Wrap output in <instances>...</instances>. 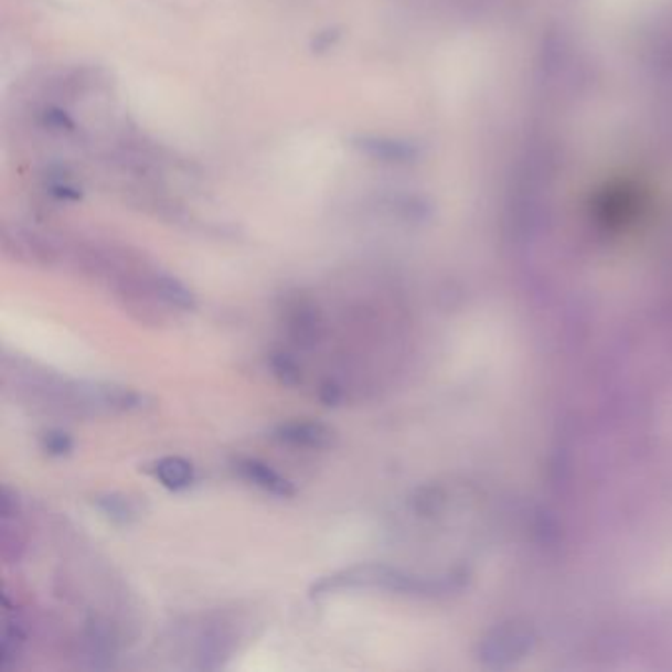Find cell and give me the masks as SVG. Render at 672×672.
<instances>
[{"mask_svg":"<svg viewBox=\"0 0 672 672\" xmlns=\"http://www.w3.org/2000/svg\"><path fill=\"white\" fill-rule=\"evenodd\" d=\"M2 526H0V541H2V558L10 562H20L29 548V529L22 521L20 501L17 493L9 488L2 489Z\"/></svg>","mask_w":672,"mask_h":672,"instance_id":"cell-3","label":"cell"},{"mask_svg":"<svg viewBox=\"0 0 672 672\" xmlns=\"http://www.w3.org/2000/svg\"><path fill=\"white\" fill-rule=\"evenodd\" d=\"M288 330L298 345L310 348L322 335V318L318 308L310 302L298 300L288 306Z\"/></svg>","mask_w":672,"mask_h":672,"instance_id":"cell-7","label":"cell"},{"mask_svg":"<svg viewBox=\"0 0 672 672\" xmlns=\"http://www.w3.org/2000/svg\"><path fill=\"white\" fill-rule=\"evenodd\" d=\"M2 639H0V666L10 671L19 666L26 644V629L19 614L10 611V604L4 599V617H2Z\"/></svg>","mask_w":672,"mask_h":672,"instance_id":"cell-6","label":"cell"},{"mask_svg":"<svg viewBox=\"0 0 672 672\" xmlns=\"http://www.w3.org/2000/svg\"><path fill=\"white\" fill-rule=\"evenodd\" d=\"M95 506L115 525H130L139 519V505L125 493H102L95 498Z\"/></svg>","mask_w":672,"mask_h":672,"instance_id":"cell-10","label":"cell"},{"mask_svg":"<svg viewBox=\"0 0 672 672\" xmlns=\"http://www.w3.org/2000/svg\"><path fill=\"white\" fill-rule=\"evenodd\" d=\"M152 288H154V295L160 298V302H164L172 310L175 308L180 312H192L195 308V296L178 278L154 273L152 275Z\"/></svg>","mask_w":672,"mask_h":672,"instance_id":"cell-9","label":"cell"},{"mask_svg":"<svg viewBox=\"0 0 672 672\" xmlns=\"http://www.w3.org/2000/svg\"><path fill=\"white\" fill-rule=\"evenodd\" d=\"M360 589H387L408 596H430L440 591V586L436 582L418 578L415 574L398 570L387 564H358L320 578L310 588V596L320 599L341 591Z\"/></svg>","mask_w":672,"mask_h":672,"instance_id":"cell-2","label":"cell"},{"mask_svg":"<svg viewBox=\"0 0 672 672\" xmlns=\"http://www.w3.org/2000/svg\"><path fill=\"white\" fill-rule=\"evenodd\" d=\"M270 438L275 442L300 450H326L333 444V430L316 420H290L273 428Z\"/></svg>","mask_w":672,"mask_h":672,"instance_id":"cell-4","label":"cell"},{"mask_svg":"<svg viewBox=\"0 0 672 672\" xmlns=\"http://www.w3.org/2000/svg\"><path fill=\"white\" fill-rule=\"evenodd\" d=\"M233 470L243 481H247L249 486H255L260 491H265L268 495L280 499L295 498L296 495L295 483L263 460L247 458V456L237 458L233 461Z\"/></svg>","mask_w":672,"mask_h":672,"instance_id":"cell-5","label":"cell"},{"mask_svg":"<svg viewBox=\"0 0 672 672\" xmlns=\"http://www.w3.org/2000/svg\"><path fill=\"white\" fill-rule=\"evenodd\" d=\"M40 446H42V450L46 451L47 456L64 458V456H70L74 451L75 444L70 434L54 428V430L42 434Z\"/></svg>","mask_w":672,"mask_h":672,"instance_id":"cell-11","label":"cell"},{"mask_svg":"<svg viewBox=\"0 0 672 672\" xmlns=\"http://www.w3.org/2000/svg\"><path fill=\"white\" fill-rule=\"evenodd\" d=\"M14 385L36 405L46 406L64 415L92 418V416L135 413L152 405L145 393L115 383L75 381L46 369L17 367Z\"/></svg>","mask_w":672,"mask_h":672,"instance_id":"cell-1","label":"cell"},{"mask_svg":"<svg viewBox=\"0 0 672 672\" xmlns=\"http://www.w3.org/2000/svg\"><path fill=\"white\" fill-rule=\"evenodd\" d=\"M270 365H273V371H275V375H277L282 383L286 385H296V383H300V367H298V363H296L292 358H288V355H275L273 361H270Z\"/></svg>","mask_w":672,"mask_h":672,"instance_id":"cell-12","label":"cell"},{"mask_svg":"<svg viewBox=\"0 0 672 672\" xmlns=\"http://www.w3.org/2000/svg\"><path fill=\"white\" fill-rule=\"evenodd\" d=\"M152 476L170 491H182L195 481V468L192 461L180 456H167L152 463Z\"/></svg>","mask_w":672,"mask_h":672,"instance_id":"cell-8","label":"cell"}]
</instances>
